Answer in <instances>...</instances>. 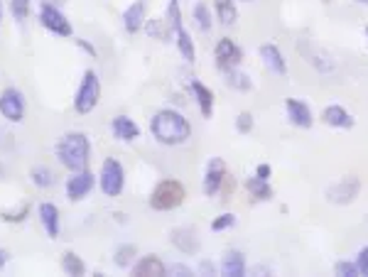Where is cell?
<instances>
[{
  "label": "cell",
  "instance_id": "obj_15",
  "mask_svg": "<svg viewBox=\"0 0 368 277\" xmlns=\"http://www.w3.org/2000/svg\"><path fill=\"white\" fill-rule=\"evenodd\" d=\"M165 273H167L165 263H162L157 256H145L140 263L133 265V275L135 277H160Z\"/></svg>",
  "mask_w": 368,
  "mask_h": 277
},
{
  "label": "cell",
  "instance_id": "obj_3",
  "mask_svg": "<svg viewBox=\"0 0 368 277\" xmlns=\"http://www.w3.org/2000/svg\"><path fill=\"white\" fill-rule=\"evenodd\" d=\"M187 196L184 184H179L177 179H165L155 186V191L150 194V206L155 211H172V208L182 206Z\"/></svg>",
  "mask_w": 368,
  "mask_h": 277
},
{
  "label": "cell",
  "instance_id": "obj_20",
  "mask_svg": "<svg viewBox=\"0 0 368 277\" xmlns=\"http://www.w3.org/2000/svg\"><path fill=\"white\" fill-rule=\"evenodd\" d=\"M260 56H263L265 64H268L275 74H287V64L285 59H282V52L275 44H263V47H260Z\"/></svg>",
  "mask_w": 368,
  "mask_h": 277
},
{
  "label": "cell",
  "instance_id": "obj_30",
  "mask_svg": "<svg viewBox=\"0 0 368 277\" xmlns=\"http://www.w3.org/2000/svg\"><path fill=\"white\" fill-rule=\"evenodd\" d=\"M334 273L342 275V277H359V265L356 263H347V260H342V263L334 265Z\"/></svg>",
  "mask_w": 368,
  "mask_h": 277
},
{
  "label": "cell",
  "instance_id": "obj_35",
  "mask_svg": "<svg viewBox=\"0 0 368 277\" xmlns=\"http://www.w3.org/2000/svg\"><path fill=\"white\" fill-rule=\"evenodd\" d=\"M167 273H172V275H192V270L182 268V265H172V268H167Z\"/></svg>",
  "mask_w": 368,
  "mask_h": 277
},
{
  "label": "cell",
  "instance_id": "obj_4",
  "mask_svg": "<svg viewBox=\"0 0 368 277\" xmlns=\"http://www.w3.org/2000/svg\"><path fill=\"white\" fill-rule=\"evenodd\" d=\"M99 99H101V81H99V74L96 71H86L81 79V86L76 91V99H74V109L81 116L91 113L96 106H99Z\"/></svg>",
  "mask_w": 368,
  "mask_h": 277
},
{
  "label": "cell",
  "instance_id": "obj_17",
  "mask_svg": "<svg viewBox=\"0 0 368 277\" xmlns=\"http://www.w3.org/2000/svg\"><path fill=\"white\" fill-rule=\"evenodd\" d=\"M221 273L226 277H241L246 273V258H243L241 251H229L221 260Z\"/></svg>",
  "mask_w": 368,
  "mask_h": 277
},
{
  "label": "cell",
  "instance_id": "obj_19",
  "mask_svg": "<svg viewBox=\"0 0 368 277\" xmlns=\"http://www.w3.org/2000/svg\"><path fill=\"white\" fill-rule=\"evenodd\" d=\"M172 243L182 253H197V248H199V238H197V233L192 228H174Z\"/></svg>",
  "mask_w": 368,
  "mask_h": 277
},
{
  "label": "cell",
  "instance_id": "obj_40",
  "mask_svg": "<svg viewBox=\"0 0 368 277\" xmlns=\"http://www.w3.org/2000/svg\"><path fill=\"white\" fill-rule=\"evenodd\" d=\"M356 3H364V5H368V0H356Z\"/></svg>",
  "mask_w": 368,
  "mask_h": 277
},
{
  "label": "cell",
  "instance_id": "obj_10",
  "mask_svg": "<svg viewBox=\"0 0 368 277\" xmlns=\"http://www.w3.org/2000/svg\"><path fill=\"white\" fill-rule=\"evenodd\" d=\"M224 177H226V162L221 157H212L207 167V177H204V194L217 196L221 184H224Z\"/></svg>",
  "mask_w": 368,
  "mask_h": 277
},
{
  "label": "cell",
  "instance_id": "obj_21",
  "mask_svg": "<svg viewBox=\"0 0 368 277\" xmlns=\"http://www.w3.org/2000/svg\"><path fill=\"white\" fill-rule=\"evenodd\" d=\"M192 94L197 96V104L204 113V118H212L214 113V94L209 86H204L202 81H192Z\"/></svg>",
  "mask_w": 368,
  "mask_h": 277
},
{
  "label": "cell",
  "instance_id": "obj_36",
  "mask_svg": "<svg viewBox=\"0 0 368 277\" xmlns=\"http://www.w3.org/2000/svg\"><path fill=\"white\" fill-rule=\"evenodd\" d=\"M256 177H260V179H268V177H270V165H258V169H256Z\"/></svg>",
  "mask_w": 368,
  "mask_h": 277
},
{
  "label": "cell",
  "instance_id": "obj_1",
  "mask_svg": "<svg viewBox=\"0 0 368 277\" xmlns=\"http://www.w3.org/2000/svg\"><path fill=\"white\" fill-rule=\"evenodd\" d=\"M150 130L162 145H182L189 140L192 135V126L189 121L177 111H157L155 118L150 123Z\"/></svg>",
  "mask_w": 368,
  "mask_h": 277
},
{
  "label": "cell",
  "instance_id": "obj_12",
  "mask_svg": "<svg viewBox=\"0 0 368 277\" xmlns=\"http://www.w3.org/2000/svg\"><path fill=\"white\" fill-rule=\"evenodd\" d=\"M287 118H290L292 126L297 128H312L314 118H312V111H309L307 104H302V101L297 99H287Z\"/></svg>",
  "mask_w": 368,
  "mask_h": 277
},
{
  "label": "cell",
  "instance_id": "obj_11",
  "mask_svg": "<svg viewBox=\"0 0 368 277\" xmlns=\"http://www.w3.org/2000/svg\"><path fill=\"white\" fill-rule=\"evenodd\" d=\"M91 189H94V174L89 172V169H81V172H76L69 179V182H66V194H69L71 201L86 199V196L91 194Z\"/></svg>",
  "mask_w": 368,
  "mask_h": 277
},
{
  "label": "cell",
  "instance_id": "obj_13",
  "mask_svg": "<svg viewBox=\"0 0 368 277\" xmlns=\"http://www.w3.org/2000/svg\"><path fill=\"white\" fill-rule=\"evenodd\" d=\"M322 121L327 123V126H332V128H354V116L347 111V109H342V106H327L324 111H322Z\"/></svg>",
  "mask_w": 368,
  "mask_h": 277
},
{
  "label": "cell",
  "instance_id": "obj_14",
  "mask_svg": "<svg viewBox=\"0 0 368 277\" xmlns=\"http://www.w3.org/2000/svg\"><path fill=\"white\" fill-rule=\"evenodd\" d=\"M39 221H42L49 238H59V208L54 203H39Z\"/></svg>",
  "mask_w": 368,
  "mask_h": 277
},
{
  "label": "cell",
  "instance_id": "obj_29",
  "mask_svg": "<svg viewBox=\"0 0 368 277\" xmlns=\"http://www.w3.org/2000/svg\"><path fill=\"white\" fill-rule=\"evenodd\" d=\"M229 84L234 89H239V91H251V81H248V76L239 74V71H234V69L229 71Z\"/></svg>",
  "mask_w": 368,
  "mask_h": 277
},
{
  "label": "cell",
  "instance_id": "obj_28",
  "mask_svg": "<svg viewBox=\"0 0 368 277\" xmlns=\"http://www.w3.org/2000/svg\"><path fill=\"white\" fill-rule=\"evenodd\" d=\"M135 246H121L116 251V265L118 268H128L130 263H133V258H135Z\"/></svg>",
  "mask_w": 368,
  "mask_h": 277
},
{
  "label": "cell",
  "instance_id": "obj_16",
  "mask_svg": "<svg viewBox=\"0 0 368 277\" xmlns=\"http://www.w3.org/2000/svg\"><path fill=\"white\" fill-rule=\"evenodd\" d=\"M123 25L128 32H138L145 25V0H135L130 8L123 13Z\"/></svg>",
  "mask_w": 368,
  "mask_h": 277
},
{
  "label": "cell",
  "instance_id": "obj_25",
  "mask_svg": "<svg viewBox=\"0 0 368 277\" xmlns=\"http://www.w3.org/2000/svg\"><path fill=\"white\" fill-rule=\"evenodd\" d=\"M61 268L66 270V275H74V277L86 273V265H84V260L79 258L76 253H71V251L61 256Z\"/></svg>",
  "mask_w": 368,
  "mask_h": 277
},
{
  "label": "cell",
  "instance_id": "obj_23",
  "mask_svg": "<svg viewBox=\"0 0 368 277\" xmlns=\"http://www.w3.org/2000/svg\"><path fill=\"white\" fill-rule=\"evenodd\" d=\"M174 35H177V47H179V54H182L184 59L189 61V64H194V56H197V52H194V44H192L189 32H187L182 25H177V27H174Z\"/></svg>",
  "mask_w": 368,
  "mask_h": 277
},
{
  "label": "cell",
  "instance_id": "obj_18",
  "mask_svg": "<svg viewBox=\"0 0 368 277\" xmlns=\"http://www.w3.org/2000/svg\"><path fill=\"white\" fill-rule=\"evenodd\" d=\"M111 128H113V135H116L118 140H126V143H130V140H135L140 135V128L135 126V121L128 116H116Z\"/></svg>",
  "mask_w": 368,
  "mask_h": 277
},
{
  "label": "cell",
  "instance_id": "obj_26",
  "mask_svg": "<svg viewBox=\"0 0 368 277\" xmlns=\"http://www.w3.org/2000/svg\"><path fill=\"white\" fill-rule=\"evenodd\" d=\"M194 20H197V25H199V30H204V32L212 30V15H209V8L204 3L194 5Z\"/></svg>",
  "mask_w": 368,
  "mask_h": 277
},
{
  "label": "cell",
  "instance_id": "obj_41",
  "mask_svg": "<svg viewBox=\"0 0 368 277\" xmlns=\"http://www.w3.org/2000/svg\"><path fill=\"white\" fill-rule=\"evenodd\" d=\"M366 32H368V30H366Z\"/></svg>",
  "mask_w": 368,
  "mask_h": 277
},
{
  "label": "cell",
  "instance_id": "obj_5",
  "mask_svg": "<svg viewBox=\"0 0 368 277\" xmlns=\"http://www.w3.org/2000/svg\"><path fill=\"white\" fill-rule=\"evenodd\" d=\"M123 186H126V172H123L121 162L106 157V162L101 165V191L106 196H121Z\"/></svg>",
  "mask_w": 368,
  "mask_h": 277
},
{
  "label": "cell",
  "instance_id": "obj_37",
  "mask_svg": "<svg viewBox=\"0 0 368 277\" xmlns=\"http://www.w3.org/2000/svg\"><path fill=\"white\" fill-rule=\"evenodd\" d=\"M5 263H8V251H3V248H0V268H3Z\"/></svg>",
  "mask_w": 368,
  "mask_h": 277
},
{
  "label": "cell",
  "instance_id": "obj_2",
  "mask_svg": "<svg viewBox=\"0 0 368 277\" xmlns=\"http://www.w3.org/2000/svg\"><path fill=\"white\" fill-rule=\"evenodd\" d=\"M89 155H91V143L89 135L84 133H66L64 138L56 143V157L66 169L71 172H81L89 165Z\"/></svg>",
  "mask_w": 368,
  "mask_h": 277
},
{
  "label": "cell",
  "instance_id": "obj_6",
  "mask_svg": "<svg viewBox=\"0 0 368 277\" xmlns=\"http://www.w3.org/2000/svg\"><path fill=\"white\" fill-rule=\"evenodd\" d=\"M39 22H42V27H47L49 32H54V35H61V37L71 35V22L61 15V10L56 8V5L42 3V10H39Z\"/></svg>",
  "mask_w": 368,
  "mask_h": 277
},
{
  "label": "cell",
  "instance_id": "obj_8",
  "mask_svg": "<svg viewBox=\"0 0 368 277\" xmlns=\"http://www.w3.org/2000/svg\"><path fill=\"white\" fill-rule=\"evenodd\" d=\"M0 113L10 123H22V118H25V99H22L18 89H5L0 94Z\"/></svg>",
  "mask_w": 368,
  "mask_h": 277
},
{
  "label": "cell",
  "instance_id": "obj_24",
  "mask_svg": "<svg viewBox=\"0 0 368 277\" xmlns=\"http://www.w3.org/2000/svg\"><path fill=\"white\" fill-rule=\"evenodd\" d=\"M214 8H217V18L221 20V25H234L239 20V13H236L234 0H214Z\"/></svg>",
  "mask_w": 368,
  "mask_h": 277
},
{
  "label": "cell",
  "instance_id": "obj_31",
  "mask_svg": "<svg viewBox=\"0 0 368 277\" xmlns=\"http://www.w3.org/2000/svg\"><path fill=\"white\" fill-rule=\"evenodd\" d=\"M10 10H13V15L18 20H25L27 13H30V0H13V3H10Z\"/></svg>",
  "mask_w": 368,
  "mask_h": 277
},
{
  "label": "cell",
  "instance_id": "obj_38",
  "mask_svg": "<svg viewBox=\"0 0 368 277\" xmlns=\"http://www.w3.org/2000/svg\"><path fill=\"white\" fill-rule=\"evenodd\" d=\"M47 5H61V3H66V0H44Z\"/></svg>",
  "mask_w": 368,
  "mask_h": 277
},
{
  "label": "cell",
  "instance_id": "obj_22",
  "mask_svg": "<svg viewBox=\"0 0 368 277\" xmlns=\"http://www.w3.org/2000/svg\"><path fill=\"white\" fill-rule=\"evenodd\" d=\"M246 189H248V194L256 196V199H260V201H270V199H273V189H270L268 179L251 177L246 182Z\"/></svg>",
  "mask_w": 368,
  "mask_h": 277
},
{
  "label": "cell",
  "instance_id": "obj_9",
  "mask_svg": "<svg viewBox=\"0 0 368 277\" xmlns=\"http://www.w3.org/2000/svg\"><path fill=\"white\" fill-rule=\"evenodd\" d=\"M214 56H217V66H219V69L231 71L236 64H241L243 52H241V47L234 42V39L224 37V39H221V42L217 44V49H214Z\"/></svg>",
  "mask_w": 368,
  "mask_h": 277
},
{
  "label": "cell",
  "instance_id": "obj_34",
  "mask_svg": "<svg viewBox=\"0 0 368 277\" xmlns=\"http://www.w3.org/2000/svg\"><path fill=\"white\" fill-rule=\"evenodd\" d=\"M356 265H359V273L368 277V246L359 253V258H356Z\"/></svg>",
  "mask_w": 368,
  "mask_h": 277
},
{
  "label": "cell",
  "instance_id": "obj_33",
  "mask_svg": "<svg viewBox=\"0 0 368 277\" xmlns=\"http://www.w3.org/2000/svg\"><path fill=\"white\" fill-rule=\"evenodd\" d=\"M251 128H253V116L251 113H241L239 121H236V130L239 133H251Z\"/></svg>",
  "mask_w": 368,
  "mask_h": 277
},
{
  "label": "cell",
  "instance_id": "obj_32",
  "mask_svg": "<svg viewBox=\"0 0 368 277\" xmlns=\"http://www.w3.org/2000/svg\"><path fill=\"white\" fill-rule=\"evenodd\" d=\"M236 223V216L234 213H224V216H219V218H214V223H212V231H226V228H231V226Z\"/></svg>",
  "mask_w": 368,
  "mask_h": 277
},
{
  "label": "cell",
  "instance_id": "obj_7",
  "mask_svg": "<svg viewBox=\"0 0 368 277\" xmlns=\"http://www.w3.org/2000/svg\"><path fill=\"white\" fill-rule=\"evenodd\" d=\"M359 191H361V179L349 174V177H342V182L332 184L327 189V199L332 203H351L359 196Z\"/></svg>",
  "mask_w": 368,
  "mask_h": 277
},
{
  "label": "cell",
  "instance_id": "obj_39",
  "mask_svg": "<svg viewBox=\"0 0 368 277\" xmlns=\"http://www.w3.org/2000/svg\"><path fill=\"white\" fill-rule=\"evenodd\" d=\"M0 20H3V3H0Z\"/></svg>",
  "mask_w": 368,
  "mask_h": 277
},
{
  "label": "cell",
  "instance_id": "obj_27",
  "mask_svg": "<svg viewBox=\"0 0 368 277\" xmlns=\"http://www.w3.org/2000/svg\"><path fill=\"white\" fill-rule=\"evenodd\" d=\"M32 182L44 189V186H52L54 184V174L49 172L47 167H35V169H32Z\"/></svg>",
  "mask_w": 368,
  "mask_h": 277
}]
</instances>
